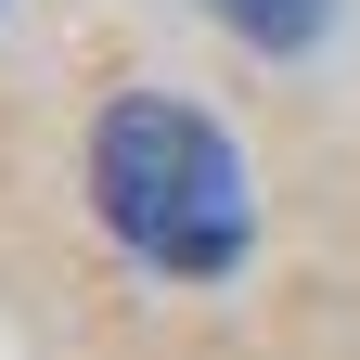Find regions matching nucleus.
<instances>
[{"mask_svg": "<svg viewBox=\"0 0 360 360\" xmlns=\"http://www.w3.org/2000/svg\"><path fill=\"white\" fill-rule=\"evenodd\" d=\"M219 26L245 39V52H309V39L335 26V0H206Z\"/></svg>", "mask_w": 360, "mask_h": 360, "instance_id": "obj_2", "label": "nucleus"}, {"mask_svg": "<svg viewBox=\"0 0 360 360\" xmlns=\"http://www.w3.org/2000/svg\"><path fill=\"white\" fill-rule=\"evenodd\" d=\"M90 206L167 283H232L257 245V180L232 155V129L167 103V90H116L90 116Z\"/></svg>", "mask_w": 360, "mask_h": 360, "instance_id": "obj_1", "label": "nucleus"}]
</instances>
